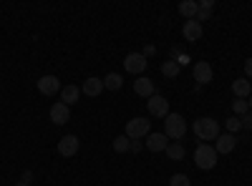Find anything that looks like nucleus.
<instances>
[{
  "label": "nucleus",
  "mask_w": 252,
  "mask_h": 186,
  "mask_svg": "<svg viewBox=\"0 0 252 186\" xmlns=\"http://www.w3.org/2000/svg\"><path fill=\"white\" fill-rule=\"evenodd\" d=\"M164 136L172 141H182L187 136V121L179 113H169L164 118Z\"/></svg>",
  "instance_id": "obj_1"
},
{
  "label": "nucleus",
  "mask_w": 252,
  "mask_h": 186,
  "mask_svg": "<svg viewBox=\"0 0 252 186\" xmlns=\"http://www.w3.org/2000/svg\"><path fill=\"white\" fill-rule=\"evenodd\" d=\"M194 136H197L199 141H215V138L220 136V123H217L215 118H209V116L197 118V121H194Z\"/></svg>",
  "instance_id": "obj_2"
},
{
  "label": "nucleus",
  "mask_w": 252,
  "mask_h": 186,
  "mask_svg": "<svg viewBox=\"0 0 252 186\" xmlns=\"http://www.w3.org/2000/svg\"><path fill=\"white\" fill-rule=\"evenodd\" d=\"M194 163H197V169H202V171L215 169L217 166V151H215V146H209V143H199L197 151H194Z\"/></svg>",
  "instance_id": "obj_3"
},
{
  "label": "nucleus",
  "mask_w": 252,
  "mask_h": 186,
  "mask_svg": "<svg viewBox=\"0 0 252 186\" xmlns=\"http://www.w3.org/2000/svg\"><path fill=\"white\" fill-rule=\"evenodd\" d=\"M149 133H152V121H146L144 116H136L126 123V138H131V141L146 138Z\"/></svg>",
  "instance_id": "obj_4"
},
{
  "label": "nucleus",
  "mask_w": 252,
  "mask_h": 186,
  "mask_svg": "<svg viewBox=\"0 0 252 186\" xmlns=\"http://www.w3.org/2000/svg\"><path fill=\"white\" fill-rule=\"evenodd\" d=\"M146 108H149V116H154V118H166L169 116V101L154 93L152 98H146Z\"/></svg>",
  "instance_id": "obj_5"
},
{
  "label": "nucleus",
  "mask_w": 252,
  "mask_h": 186,
  "mask_svg": "<svg viewBox=\"0 0 252 186\" xmlns=\"http://www.w3.org/2000/svg\"><path fill=\"white\" fill-rule=\"evenodd\" d=\"M146 63H149V60L144 58V53H129V55L124 58L126 73H134V76H141L146 71Z\"/></svg>",
  "instance_id": "obj_6"
},
{
  "label": "nucleus",
  "mask_w": 252,
  "mask_h": 186,
  "mask_svg": "<svg viewBox=\"0 0 252 186\" xmlns=\"http://www.w3.org/2000/svg\"><path fill=\"white\" fill-rule=\"evenodd\" d=\"M78 146H81V143H78V136H73V133H66V136H63V138H58V154L61 156H76L78 154Z\"/></svg>",
  "instance_id": "obj_7"
},
{
  "label": "nucleus",
  "mask_w": 252,
  "mask_h": 186,
  "mask_svg": "<svg viewBox=\"0 0 252 186\" xmlns=\"http://www.w3.org/2000/svg\"><path fill=\"white\" fill-rule=\"evenodd\" d=\"M51 121L56 123V126H63V123H68V121H71V106H66L63 101L53 103V106H51Z\"/></svg>",
  "instance_id": "obj_8"
},
{
  "label": "nucleus",
  "mask_w": 252,
  "mask_h": 186,
  "mask_svg": "<svg viewBox=\"0 0 252 186\" xmlns=\"http://www.w3.org/2000/svg\"><path fill=\"white\" fill-rule=\"evenodd\" d=\"M38 91L43 96H56L61 91V80L56 76H40L38 78Z\"/></svg>",
  "instance_id": "obj_9"
},
{
  "label": "nucleus",
  "mask_w": 252,
  "mask_h": 186,
  "mask_svg": "<svg viewBox=\"0 0 252 186\" xmlns=\"http://www.w3.org/2000/svg\"><path fill=\"white\" fill-rule=\"evenodd\" d=\"M194 80H197L199 86L212 83V66H209L207 60H199V63H194Z\"/></svg>",
  "instance_id": "obj_10"
},
{
  "label": "nucleus",
  "mask_w": 252,
  "mask_h": 186,
  "mask_svg": "<svg viewBox=\"0 0 252 186\" xmlns=\"http://www.w3.org/2000/svg\"><path fill=\"white\" fill-rule=\"evenodd\" d=\"M182 35L187 43H197V40L202 38V23H197V20H187L184 28H182Z\"/></svg>",
  "instance_id": "obj_11"
},
{
  "label": "nucleus",
  "mask_w": 252,
  "mask_h": 186,
  "mask_svg": "<svg viewBox=\"0 0 252 186\" xmlns=\"http://www.w3.org/2000/svg\"><path fill=\"white\" fill-rule=\"evenodd\" d=\"M215 141H217L215 143V151L217 154H229V151H235V146H237V138L232 133H220Z\"/></svg>",
  "instance_id": "obj_12"
},
{
  "label": "nucleus",
  "mask_w": 252,
  "mask_h": 186,
  "mask_svg": "<svg viewBox=\"0 0 252 186\" xmlns=\"http://www.w3.org/2000/svg\"><path fill=\"white\" fill-rule=\"evenodd\" d=\"M101 91H103V78H96V76L86 78V80H83V86H81V93H86L91 98L101 96Z\"/></svg>",
  "instance_id": "obj_13"
},
{
  "label": "nucleus",
  "mask_w": 252,
  "mask_h": 186,
  "mask_svg": "<svg viewBox=\"0 0 252 186\" xmlns=\"http://www.w3.org/2000/svg\"><path fill=\"white\" fill-rule=\"evenodd\" d=\"M134 91H136V96H141V98H152L157 91H154V83L146 76H139L136 80H134Z\"/></svg>",
  "instance_id": "obj_14"
},
{
  "label": "nucleus",
  "mask_w": 252,
  "mask_h": 186,
  "mask_svg": "<svg viewBox=\"0 0 252 186\" xmlns=\"http://www.w3.org/2000/svg\"><path fill=\"white\" fill-rule=\"evenodd\" d=\"M166 146H169V143H166V136L164 133H149L146 136V149L149 151H166Z\"/></svg>",
  "instance_id": "obj_15"
},
{
  "label": "nucleus",
  "mask_w": 252,
  "mask_h": 186,
  "mask_svg": "<svg viewBox=\"0 0 252 186\" xmlns=\"http://www.w3.org/2000/svg\"><path fill=\"white\" fill-rule=\"evenodd\" d=\"M232 93L237 96V98H250L252 96V83L247 78H237V80H232Z\"/></svg>",
  "instance_id": "obj_16"
},
{
  "label": "nucleus",
  "mask_w": 252,
  "mask_h": 186,
  "mask_svg": "<svg viewBox=\"0 0 252 186\" xmlns=\"http://www.w3.org/2000/svg\"><path fill=\"white\" fill-rule=\"evenodd\" d=\"M78 96H81V88H78V86L61 88V101L66 103V106H73V103H78Z\"/></svg>",
  "instance_id": "obj_17"
},
{
  "label": "nucleus",
  "mask_w": 252,
  "mask_h": 186,
  "mask_svg": "<svg viewBox=\"0 0 252 186\" xmlns=\"http://www.w3.org/2000/svg\"><path fill=\"white\" fill-rule=\"evenodd\" d=\"M179 13L187 20H194L197 13H199V3H194V0H182V3H179Z\"/></svg>",
  "instance_id": "obj_18"
},
{
  "label": "nucleus",
  "mask_w": 252,
  "mask_h": 186,
  "mask_svg": "<svg viewBox=\"0 0 252 186\" xmlns=\"http://www.w3.org/2000/svg\"><path fill=\"white\" fill-rule=\"evenodd\" d=\"M121 86H124L121 73H109L106 78H103V88H106V91H119Z\"/></svg>",
  "instance_id": "obj_19"
},
{
  "label": "nucleus",
  "mask_w": 252,
  "mask_h": 186,
  "mask_svg": "<svg viewBox=\"0 0 252 186\" xmlns=\"http://www.w3.org/2000/svg\"><path fill=\"white\" fill-rule=\"evenodd\" d=\"M212 8H215V0H202L199 3V13H197V23H202V20H209V15H212Z\"/></svg>",
  "instance_id": "obj_20"
},
{
  "label": "nucleus",
  "mask_w": 252,
  "mask_h": 186,
  "mask_svg": "<svg viewBox=\"0 0 252 186\" xmlns=\"http://www.w3.org/2000/svg\"><path fill=\"white\" fill-rule=\"evenodd\" d=\"M166 156H169L172 161H182V159H184V146H182L179 141L169 143V146H166Z\"/></svg>",
  "instance_id": "obj_21"
},
{
  "label": "nucleus",
  "mask_w": 252,
  "mask_h": 186,
  "mask_svg": "<svg viewBox=\"0 0 252 186\" xmlns=\"http://www.w3.org/2000/svg\"><path fill=\"white\" fill-rule=\"evenodd\" d=\"M179 63H177V60H164V63H161V73L166 76V78H177L179 76Z\"/></svg>",
  "instance_id": "obj_22"
},
{
  "label": "nucleus",
  "mask_w": 252,
  "mask_h": 186,
  "mask_svg": "<svg viewBox=\"0 0 252 186\" xmlns=\"http://www.w3.org/2000/svg\"><path fill=\"white\" fill-rule=\"evenodd\" d=\"M129 149H131V138H126V133L114 138V151H116V154H126Z\"/></svg>",
  "instance_id": "obj_23"
},
{
  "label": "nucleus",
  "mask_w": 252,
  "mask_h": 186,
  "mask_svg": "<svg viewBox=\"0 0 252 186\" xmlns=\"http://www.w3.org/2000/svg\"><path fill=\"white\" fill-rule=\"evenodd\" d=\"M232 111H235V116H237V118H240V116H245V113L250 111L247 101H245V98H237V101H232Z\"/></svg>",
  "instance_id": "obj_24"
},
{
  "label": "nucleus",
  "mask_w": 252,
  "mask_h": 186,
  "mask_svg": "<svg viewBox=\"0 0 252 186\" xmlns=\"http://www.w3.org/2000/svg\"><path fill=\"white\" fill-rule=\"evenodd\" d=\"M240 129H242V121H240L237 116H229V118H227V133H232V136H235Z\"/></svg>",
  "instance_id": "obj_25"
},
{
  "label": "nucleus",
  "mask_w": 252,
  "mask_h": 186,
  "mask_svg": "<svg viewBox=\"0 0 252 186\" xmlns=\"http://www.w3.org/2000/svg\"><path fill=\"white\" fill-rule=\"evenodd\" d=\"M169 186H192V181H189L187 174H174V176L169 179Z\"/></svg>",
  "instance_id": "obj_26"
},
{
  "label": "nucleus",
  "mask_w": 252,
  "mask_h": 186,
  "mask_svg": "<svg viewBox=\"0 0 252 186\" xmlns=\"http://www.w3.org/2000/svg\"><path fill=\"white\" fill-rule=\"evenodd\" d=\"M240 121H242V129L252 131V111H247V113H245V116H242Z\"/></svg>",
  "instance_id": "obj_27"
},
{
  "label": "nucleus",
  "mask_w": 252,
  "mask_h": 186,
  "mask_svg": "<svg viewBox=\"0 0 252 186\" xmlns=\"http://www.w3.org/2000/svg\"><path fill=\"white\" fill-rule=\"evenodd\" d=\"M182 55V48L179 46H174V48H169V58H166V60H177Z\"/></svg>",
  "instance_id": "obj_28"
},
{
  "label": "nucleus",
  "mask_w": 252,
  "mask_h": 186,
  "mask_svg": "<svg viewBox=\"0 0 252 186\" xmlns=\"http://www.w3.org/2000/svg\"><path fill=\"white\" fill-rule=\"evenodd\" d=\"M245 73H247V78H252V58L245 60Z\"/></svg>",
  "instance_id": "obj_29"
},
{
  "label": "nucleus",
  "mask_w": 252,
  "mask_h": 186,
  "mask_svg": "<svg viewBox=\"0 0 252 186\" xmlns=\"http://www.w3.org/2000/svg\"><path fill=\"white\" fill-rule=\"evenodd\" d=\"M177 63H179V68H182V66H187V63H189V55H184V53H182V55L177 58Z\"/></svg>",
  "instance_id": "obj_30"
},
{
  "label": "nucleus",
  "mask_w": 252,
  "mask_h": 186,
  "mask_svg": "<svg viewBox=\"0 0 252 186\" xmlns=\"http://www.w3.org/2000/svg\"><path fill=\"white\" fill-rule=\"evenodd\" d=\"M141 149H144L141 141H131V149H129V151H141Z\"/></svg>",
  "instance_id": "obj_31"
},
{
  "label": "nucleus",
  "mask_w": 252,
  "mask_h": 186,
  "mask_svg": "<svg viewBox=\"0 0 252 186\" xmlns=\"http://www.w3.org/2000/svg\"><path fill=\"white\" fill-rule=\"evenodd\" d=\"M20 181H28V184H31V181H33V171H23V176H20Z\"/></svg>",
  "instance_id": "obj_32"
},
{
  "label": "nucleus",
  "mask_w": 252,
  "mask_h": 186,
  "mask_svg": "<svg viewBox=\"0 0 252 186\" xmlns=\"http://www.w3.org/2000/svg\"><path fill=\"white\" fill-rule=\"evenodd\" d=\"M154 53H157L154 46H146V48H144V58H146V55H154Z\"/></svg>",
  "instance_id": "obj_33"
},
{
  "label": "nucleus",
  "mask_w": 252,
  "mask_h": 186,
  "mask_svg": "<svg viewBox=\"0 0 252 186\" xmlns=\"http://www.w3.org/2000/svg\"><path fill=\"white\" fill-rule=\"evenodd\" d=\"M15 186H31V184H28V181H18Z\"/></svg>",
  "instance_id": "obj_34"
},
{
  "label": "nucleus",
  "mask_w": 252,
  "mask_h": 186,
  "mask_svg": "<svg viewBox=\"0 0 252 186\" xmlns=\"http://www.w3.org/2000/svg\"><path fill=\"white\" fill-rule=\"evenodd\" d=\"M247 106H250V111H252V96L247 98Z\"/></svg>",
  "instance_id": "obj_35"
}]
</instances>
